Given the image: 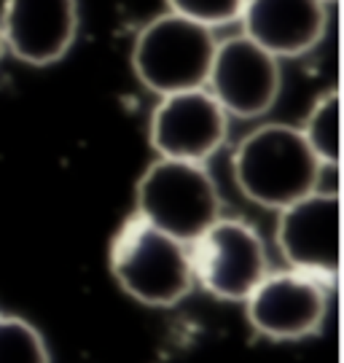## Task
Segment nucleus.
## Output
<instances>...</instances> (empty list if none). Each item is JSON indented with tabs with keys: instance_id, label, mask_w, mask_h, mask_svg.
<instances>
[{
	"instance_id": "15",
	"label": "nucleus",
	"mask_w": 344,
	"mask_h": 363,
	"mask_svg": "<svg viewBox=\"0 0 344 363\" xmlns=\"http://www.w3.org/2000/svg\"><path fill=\"white\" fill-rule=\"evenodd\" d=\"M3 54H6V46H3V35H0V60H3Z\"/></svg>"
},
{
	"instance_id": "7",
	"label": "nucleus",
	"mask_w": 344,
	"mask_h": 363,
	"mask_svg": "<svg viewBox=\"0 0 344 363\" xmlns=\"http://www.w3.org/2000/svg\"><path fill=\"white\" fill-rule=\"evenodd\" d=\"M280 60L248 35L218 40L207 70L204 89L216 97L229 118H258L269 113L280 97Z\"/></svg>"
},
{
	"instance_id": "4",
	"label": "nucleus",
	"mask_w": 344,
	"mask_h": 363,
	"mask_svg": "<svg viewBox=\"0 0 344 363\" xmlns=\"http://www.w3.org/2000/svg\"><path fill=\"white\" fill-rule=\"evenodd\" d=\"M216 46L213 30L165 11L138 33L132 43V70L156 97L202 89Z\"/></svg>"
},
{
	"instance_id": "3",
	"label": "nucleus",
	"mask_w": 344,
	"mask_h": 363,
	"mask_svg": "<svg viewBox=\"0 0 344 363\" xmlns=\"http://www.w3.org/2000/svg\"><path fill=\"white\" fill-rule=\"evenodd\" d=\"M135 213L189 245L221 218L223 199L204 164L156 156L135 186Z\"/></svg>"
},
{
	"instance_id": "11",
	"label": "nucleus",
	"mask_w": 344,
	"mask_h": 363,
	"mask_svg": "<svg viewBox=\"0 0 344 363\" xmlns=\"http://www.w3.org/2000/svg\"><path fill=\"white\" fill-rule=\"evenodd\" d=\"M243 35L277 60L309 54L328 33L323 0H245Z\"/></svg>"
},
{
	"instance_id": "6",
	"label": "nucleus",
	"mask_w": 344,
	"mask_h": 363,
	"mask_svg": "<svg viewBox=\"0 0 344 363\" xmlns=\"http://www.w3.org/2000/svg\"><path fill=\"white\" fill-rule=\"evenodd\" d=\"M333 286L299 269L264 274L245 298V318L258 337L301 342L320 334L331 310Z\"/></svg>"
},
{
	"instance_id": "16",
	"label": "nucleus",
	"mask_w": 344,
	"mask_h": 363,
	"mask_svg": "<svg viewBox=\"0 0 344 363\" xmlns=\"http://www.w3.org/2000/svg\"><path fill=\"white\" fill-rule=\"evenodd\" d=\"M323 3H328V6H333V3H336V0H323Z\"/></svg>"
},
{
	"instance_id": "5",
	"label": "nucleus",
	"mask_w": 344,
	"mask_h": 363,
	"mask_svg": "<svg viewBox=\"0 0 344 363\" xmlns=\"http://www.w3.org/2000/svg\"><path fill=\"white\" fill-rule=\"evenodd\" d=\"M194 286L210 296L243 304L269 272L267 245L261 234L243 218H221L189 242Z\"/></svg>"
},
{
	"instance_id": "9",
	"label": "nucleus",
	"mask_w": 344,
	"mask_h": 363,
	"mask_svg": "<svg viewBox=\"0 0 344 363\" xmlns=\"http://www.w3.org/2000/svg\"><path fill=\"white\" fill-rule=\"evenodd\" d=\"M339 216H342L339 194L320 189L277 213V247L288 269L315 274L336 286Z\"/></svg>"
},
{
	"instance_id": "14",
	"label": "nucleus",
	"mask_w": 344,
	"mask_h": 363,
	"mask_svg": "<svg viewBox=\"0 0 344 363\" xmlns=\"http://www.w3.org/2000/svg\"><path fill=\"white\" fill-rule=\"evenodd\" d=\"M167 11L178 13L183 19H192L196 25L216 33L218 27L240 22L245 0H165Z\"/></svg>"
},
{
	"instance_id": "1",
	"label": "nucleus",
	"mask_w": 344,
	"mask_h": 363,
	"mask_svg": "<svg viewBox=\"0 0 344 363\" xmlns=\"http://www.w3.org/2000/svg\"><path fill=\"white\" fill-rule=\"evenodd\" d=\"M323 169L301 130L277 121L258 124L231 154V175L243 196L274 213L312 194Z\"/></svg>"
},
{
	"instance_id": "13",
	"label": "nucleus",
	"mask_w": 344,
	"mask_h": 363,
	"mask_svg": "<svg viewBox=\"0 0 344 363\" xmlns=\"http://www.w3.org/2000/svg\"><path fill=\"white\" fill-rule=\"evenodd\" d=\"M0 363H51V352L30 320L0 315Z\"/></svg>"
},
{
	"instance_id": "12",
	"label": "nucleus",
	"mask_w": 344,
	"mask_h": 363,
	"mask_svg": "<svg viewBox=\"0 0 344 363\" xmlns=\"http://www.w3.org/2000/svg\"><path fill=\"white\" fill-rule=\"evenodd\" d=\"M323 167L339 164V89L323 91L299 127Z\"/></svg>"
},
{
	"instance_id": "10",
	"label": "nucleus",
	"mask_w": 344,
	"mask_h": 363,
	"mask_svg": "<svg viewBox=\"0 0 344 363\" xmlns=\"http://www.w3.org/2000/svg\"><path fill=\"white\" fill-rule=\"evenodd\" d=\"M78 0H3L0 35L19 62L46 67L60 62L78 38Z\"/></svg>"
},
{
	"instance_id": "2",
	"label": "nucleus",
	"mask_w": 344,
	"mask_h": 363,
	"mask_svg": "<svg viewBox=\"0 0 344 363\" xmlns=\"http://www.w3.org/2000/svg\"><path fill=\"white\" fill-rule=\"evenodd\" d=\"M108 267L118 288L145 307H175L194 288L189 245L138 213L113 234Z\"/></svg>"
},
{
	"instance_id": "8",
	"label": "nucleus",
	"mask_w": 344,
	"mask_h": 363,
	"mask_svg": "<svg viewBox=\"0 0 344 363\" xmlns=\"http://www.w3.org/2000/svg\"><path fill=\"white\" fill-rule=\"evenodd\" d=\"M226 138L229 116L204 86L159 97L148 121V143L162 159L204 164Z\"/></svg>"
}]
</instances>
